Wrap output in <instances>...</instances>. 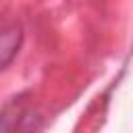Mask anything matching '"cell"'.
<instances>
[{"instance_id":"1","label":"cell","mask_w":133,"mask_h":133,"mask_svg":"<svg viewBox=\"0 0 133 133\" xmlns=\"http://www.w3.org/2000/svg\"><path fill=\"white\" fill-rule=\"evenodd\" d=\"M23 42V31L17 25H10L0 31V69L8 66L10 60L17 56Z\"/></svg>"},{"instance_id":"2","label":"cell","mask_w":133,"mask_h":133,"mask_svg":"<svg viewBox=\"0 0 133 133\" xmlns=\"http://www.w3.org/2000/svg\"><path fill=\"white\" fill-rule=\"evenodd\" d=\"M0 133H8V123L0 116Z\"/></svg>"}]
</instances>
